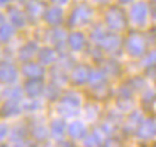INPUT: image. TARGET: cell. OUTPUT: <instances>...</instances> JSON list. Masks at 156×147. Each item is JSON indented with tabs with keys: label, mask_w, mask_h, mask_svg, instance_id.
I'll return each mask as SVG.
<instances>
[{
	"label": "cell",
	"mask_w": 156,
	"mask_h": 147,
	"mask_svg": "<svg viewBox=\"0 0 156 147\" xmlns=\"http://www.w3.org/2000/svg\"><path fill=\"white\" fill-rule=\"evenodd\" d=\"M92 13H94V11H92L91 6H88L86 3H80L70 13V16H69V25L70 27H82V25H86L91 21Z\"/></svg>",
	"instance_id": "cell-1"
},
{
	"label": "cell",
	"mask_w": 156,
	"mask_h": 147,
	"mask_svg": "<svg viewBox=\"0 0 156 147\" xmlns=\"http://www.w3.org/2000/svg\"><path fill=\"white\" fill-rule=\"evenodd\" d=\"M18 76H20L18 68L13 62H11L9 60L0 61V85H15Z\"/></svg>",
	"instance_id": "cell-2"
},
{
	"label": "cell",
	"mask_w": 156,
	"mask_h": 147,
	"mask_svg": "<svg viewBox=\"0 0 156 147\" xmlns=\"http://www.w3.org/2000/svg\"><path fill=\"white\" fill-rule=\"evenodd\" d=\"M125 51L131 57H141L146 52V40L141 34L132 33L125 40Z\"/></svg>",
	"instance_id": "cell-3"
},
{
	"label": "cell",
	"mask_w": 156,
	"mask_h": 147,
	"mask_svg": "<svg viewBox=\"0 0 156 147\" xmlns=\"http://www.w3.org/2000/svg\"><path fill=\"white\" fill-rule=\"evenodd\" d=\"M149 13H150L149 5L144 3V2H137L135 5H132L131 11H129V19H131L132 24L138 25V27H143L147 23Z\"/></svg>",
	"instance_id": "cell-4"
},
{
	"label": "cell",
	"mask_w": 156,
	"mask_h": 147,
	"mask_svg": "<svg viewBox=\"0 0 156 147\" xmlns=\"http://www.w3.org/2000/svg\"><path fill=\"white\" fill-rule=\"evenodd\" d=\"M42 19L49 25V27H60L64 21V11L62 6L60 5H54L45 9V12L42 15Z\"/></svg>",
	"instance_id": "cell-5"
},
{
	"label": "cell",
	"mask_w": 156,
	"mask_h": 147,
	"mask_svg": "<svg viewBox=\"0 0 156 147\" xmlns=\"http://www.w3.org/2000/svg\"><path fill=\"white\" fill-rule=\"evenodd\" d=\"M106 24H107L108 28L116 30V31L125 28L126 18H125L123 11H120L119 8H112V9H108L107 13H106Z\"/></svg>",
	"instance_id": "cell-6"
},
{
	"label": "cell",
	"mask_w": 156,
	"mask_h": 147,
	"mask_svg": "<svg viewBox=\"0 0 156 147\" xmlns=\"http://www.w3.org/2000/svg\"><path fill=\"white\" fill-rule=\"evenodd\" d=\"M46 83L43 82V77H33L27 79L24 83V92L28 98H39L43 95Z\"/></svg>",
	"instance_id": "cell-7"
},
{
	"label": "cell",
	"mask_w": 156,
	"mask_h": 147,
	"mask_svg": "<svg viewBox=\"0 0 156 147\" xmlns=\"http://www.w3.org/2000/svg\"><path fill=\"white\" fill-rule=\"evenodd\" d=\"M24 111L21 101H15V100H6L2 107H0V117H16L18 114H21Z\"/></svg>",
	"instance_id": "cell-8"
},
{
	"label": "cell",
	"mask_w": 156,
	"mask_h": 147,
	"mask_svg": "<svg viewBox=\"0 0 156 147\" xmlns=\"http://www.w3.org/2000/svg\"><path fill=\"white\" fill-rule=\"evenodd\" d=\"M39 43L34 40H28L25 42L21 48L18 49V60L21 62L25 61H31L33 58H36L39 54Z\"/></svg>",
	"instance_id": "cell-9"
},
{
	"label": "cell",
	"mask_w": 156,
	"mask_h": 147,
	"mask_svg": "<svg viewBox=\"0 0 156 147\" xmlns=\"http://www.w3.org/2000/svg\"><path fill=\"white\" fill-rule=\"evenodd\" d=\"M21 73L24 74L27 79H33V77H43L45 76V65H42L40 62L31 61H25L23 62L21 67Z\"/></svg>",
	"instance_id": "cell-10"
},
{
	"label": "cell",
	"mask_w": 156,
	"mask_h": 147,
	"mask_svg": "<svg viewBox=\"0 0 156 147\" xmlns=\"http://www.w3.org/2000/svg\"><path fill=\"white\" fill-rule=\"evenodd\" d=\"M45 6L40 0H27L24 3V11L28 16V19L37 21L39 18H42V15L45 12Z\"/></svg>",
	"instance_id": "cell-11"
},
{
	"label": "cell",
	"mask_w": 156,
	"mask_h": 147,
	"mask_svg": "<svg viewBox=\"0 0 156 147\" xmlns=\"http://www.w3.org/2000/svg\"><path fill=\"white\" fill-rule=\"evenodd\" d=\"M89 74H91V70H89L88 65L77 64L72 70V73H70V80L74 85H85L89 80Z\"/></svg>",
	"instance_id": "cell-12"
},
{
	"label": "cell",
	"mask_w": 156,
	"mask_h": 147,
	"mask_svg": "<svg viewBox=\"0 0 156 147\" xmlns=\"http://www.w3.org/2000/svg\"><path fill=\"white\" fill-rule=\"evenodd\" d=\"M8 16H9V23L16 30H23L25 25H27V23H28V16H27L25 11H21L18 8H9Z\"/></svg>",
	"instance_id": "cell-13"
},
{
	"label": "cell",
	"mask_w": 156,
	"mask_h": 147,
	"mask_svg": "<svg viewBox=\"0 0 156 147\" xmlns=\"http://www.w3.org/2000/svg\"><path fill=\"white\" fill-rule=\"evenodd\" d=\"M37 61L40 62L42 65L48 67V65H52L58 61V54L55 48L52 46H43V48L39 49V54H37Z\"/></svg>",
	"instance_id": "cell-14"
},
{
	"label": "cell",
	"mask_w": 156,
	"mask_h": 147,
	"mask_svg": "<svg viewBox=\"0 0 156 147\" xmlns=\"http://www.w3.org/2000/svg\"><path fill=\"white\" fill-rule=\"evenodd\" d=\"M67 43L73 52H80L86 45V37L82 31H72L67 37Z\"/></svg>",
	"instance_id": "cell-15"
},
{
	"label": "cell",
	"mask_w": 156,
	"mask_h": 147,
	"mask_svg": "<svg viewBox=\"0 0 156 147\" xmlns=\"http://www.w3.org/2000/svg\"><path fill=\"white\" fill-rule=\"evenodd\" d=\"M67 33L62 30V28H58V27H54V30H51L48 33V42L51 46H54V48H61L64 43H66V40H67Z\"/></svg>",
	"instance_id": "cell-16"
},
{
	"label": "cell",
	"mask_w": 156,
	"mask_h": 147,
	"mask_svg": "<svg viewBox=\"0 0 156 147\" xmlns=\"http://www.w3.org/2000/svg\"><path fill=\"white\" fill-rule=\"evenodd\" d=\"M49 129H51V135L55 138V140H61L66 132H67V125H66V121L64 117H55L52 119L51 123H49Z\"/></svg>",
	"instance_id": "cell-17"
},
{
	"label": "cell",
	"mask_w": 156,
	"mask_h": 147,
	"mask_svg": "<svg viewBox=\"0 0 156 147\" xmlns=\"http://www.w3.org/2000/svg\"><path fill=\"white\" fill-rule=\"evenodd\" d=\"M60 104L67 107V109H73V110H79L82 106V98L79 94L76 92H67L64 95H61L60 98Z\"/></svg>",
	"instance_id": "cell-18"
},
{
	"label": "cell",
	"mask_w": 156,
	"mask_h": 147,
	"mask_svg": "<svg viewBox=\"0 0 156 147\" xmlns=\"http://www.w3.org/2000/svg\"><path fill=\"white\" fill-rule=\"evenodd\" d=\"M86 125L82 121H73L69 126H67V134L70 135L73 140H82L86 135Z\"/></svg>",
	"instance_id": "cell-19"
},
{
	"label": "cell",
	"mask_w": 156,
	"mask_h": 147,
	"mask_svg": "<svg viewBox=\"0 0 156 147\" xmlns=\"http://www.w3.org/2000/svg\"><path fill=\"white\" fill-rule=\"evenodd\" d=\"M156 134V125L153 121H143L140 123V126L137 128V135L143 140H149Z\"/></svg>",
	"instance_id": "cell-20"
},
{
	"label": "cell",
	"mask_w": 156,
	"mask_h": 147,
	"mask_svg": "<svg viewBox=\"0 0 156 147\" xmlns=\"http://www.w3.org/2000/svg\"><path fill=\"white\" fill-rule=\"evenodd\" d=\"M30 134L33 135V138L37 141H45L48 140L49 134H51V129H49L46 125H42V123H33L30 128H28Z\"/></svg>",
	"instance_id": "cell-21"
},
{
	"label": "cell",
	"mask_w": 156,
	"mask_h": 147,
	"mask_svg": "<svg viewBox=\"0 0 156 147\" xmlns=\"http://www.w3.org/2000/svg\"><path fill=\"white\" fill-rule=\"evenodd\" d=\"M2 94H3L5 100H15V101H21L23 97L25 95L24 86H18V85H8Z\"/></svg>",
	"instance_id": "cell-22"
},
{
	"label": "cell",
	"mask_w": 156,
	"mask_h": 147,
	"mask_svg": "<svg viewBox=\"0 0 156 147\" xmlns=\"http://www.w3.org/2000/svg\"><path fill=\"white\" fill-rule=\"evenodd\" d=\"M15 31H16V28L11 23H5L3 25H0V43H3V45L9 43L15 36Z\"/></svg>",
	"instance_id": "cell-23"
},
{
	"label": "cell",
	"mask_w": 156,
	"mask_h": 147,
	"mask_svg": "<svg viewBox=\"0 0 156 147\" xmlns=\"http://www.w3.org/2000/svg\"><path fill=\"white\" fill-rule=\"evenodd\" d=\"M27 134H30V131L25 128V126H16L13 131H11V134H9V138H11V141H12L13 144H23L25 140V137Z\"/></svg>",
	"instance_id": "cell-24"
},
{
	"label": "cell",
	"mask_w": 156,
	"mask_h": 147,
	"mask_svg": "<svg viewBox=\"0 0 156 147\" xmlns=\"http://www.w3.org/2000/svg\"><path fill=\"white\" fill-rule=\"evenodd\" d=\"M61 95V85L55 83V82H51L45 86V92H43V97L49 100V101H54V100H58Z\"/></svg>",
	"instance_id": "cell-25"
},
{
	"label": "cell",
	"mask_w": 156,
	"mask_h": 147,
	"mask_svg": "<svg viewBox=\"0 0 156 147\" xmlns=\"http://www.w3.org/2000/svg\"><path fill=\"white\" fill-rule=\"evenodd\" d=\"M104 80H106V72H103V70H92L91 74H89L88 83L92 86H101Z\"/></svg>",
	"instance_id": "cell-26"
},
{
	"label": "cell",
	"mask_w": 156,
	"mask_h": 147,
	"mask_svg": "<svg viewBox=\"0 0 156 147\" xmlns=\"http://www.w3.org/2000/svg\"><path fill=\"white\" fill-rule=\"evenodd\" d=\"M51 77H52V82H55V83H58V85H64V83L69 80L67 74H66V72H64L62 68L52 70V72H51Z\"/></svg>",
	"instance_id": "cell-27"
},
{
	"label": "cell",
	"mask_w": 156,
	"mask_h": 147,
	"mask_svg": "<svg viewBox=\"0 0 156 147\" xmlns=\"http://www.w3.org/2000/svg\"><path fill=\"white\" fill-rule=\"evenodd\" d=\"M106 34H107L106 28H103V27H95V28L91 31V39H92V42H95L97 45H100L101 40L106 37Z\"/></svg>",
	"instance_id": "cell-28"
},
{
	"label": "cell",
	"mask_w": 156,
	"mask_h": 147,
	"mask_svg": "<svg viewBox=\"0 0 156 147\" xmlns=\"http://www.w3.org/2000/svg\"><path fill=\"white\" fill-rule=\"evenodd\" d=\"M101 141H103V134H101V131L97 129V131H94L92 134L86 138V143L85 144L86 146H89V144L94 146V144H101Z\"/></svg>",
	"instance_id": "cell-29"
},
{
	"label": "cell",
	"mask_w": 156,
	"mask_h": 147,
	"mask_svg": "<svg viewBox=\"0 0 156 147\" xmlns=\"http://www.w3.org/2000/svg\"><path fill=\"white\" fill-rule=\"evenodd\" d=\"M23 109L25 111H37L40 109V101L39 98H30V101H27L23 104Z\"/></svg>",
	"instance_id": "cell-30"
},
{
	"label": "cell",
	"mask_w": 156,
	"mask_h": 147,
	"mask_svg": "<svg viewBox=\"0 0 156 147\" xmlns=\"http://www.w3.org/2000/svg\"><path fill=\"white\" fill-rule=\"evenodd\" d=\"M11 134V131H9V126L6 125V123H0V143H3L8 137Z\"/></svg>",
	"instance_id": "cell-31"
},
{
	"label": "cell",
	"mask_w": 156,
	"mask_h": 147,
	"mask_svg": "<svg viewBox=\"0 0 156 147\" xmlns=\"http://www.w3.org/2000/svg\"><path fill=\"white\" fill-rule=\"evenodd\" d=\"M150 15H152V18L156 21V3L150 6Z\"/></svg>",
	"instance_id": "cell-32"
},
{
	"label": "cell",
	"mask_w": 156,
	"mask_h": 147,
	"mask_svg": "<svg viewBox=\"0 0 156 147\" xmlns=\"http://www.w3.org/2000/svg\"><path fill=\"white\" fill-rule=\"evenodd\" d=\"M54 5H60V6H62V5H67L69 3V0H51Z\"/></svg>",
	"instance_id": "cell-33"
},
{
	"label": "cell",
	"mask_w": 156,
	"mask_h": 147,
	"mask_svg": "<svg viewBox=\"0 0 156 147\" xmlns=\"http://www.w3.org/2000/svg\"><path fill=\"white\" fill-rule=\"evenodd\" d=\"M12 0H0V8H5V6H9Z\"/></svg>",
	"instance_id": "cell-34"
},
{
	"label": "cell",
	"mask_w": 156,
	"mask_h": 147,
	"mask_svg": "<svg viewBox=\"0 0 156 147\" xmlns=\"http://www.w3.org/2000/svg\"><path fill=\"white\" fill-rule=\"evenodd\" d=\"M5 23H6V15L3 12H0V25H3Z\"/></svg>",
	"instance_id": "cell-35"
},
{
	"label": "cell",
	"mask_w": 156,
	"mask_h": 147,
	"mask_svg": "<svg viewBox=\"0 0 156 147\" xmlns=\"http://www.w3.org/2000/svg\"><path fill=\"white\" fill-rule=\"evenodd\" d=\"M131 2H134V0H119V3H122V5H126V3H131Z\"/></svg>",
	"instance_id": "cell-36"
},
{
	"label": "cell",
	"mask_w": 156,
	"mask_h": 147,
	"mask_svg": "<svg viewBox=\"0 0 156 147\" xmlns=\"http://www.w3.org/2000/svg\"><path fill=\"white\" fill-rule=\"evenodd\" d=\"M95 2H98V3H106V2H108V0H95Z\"/></svg>",
	"instance_id": "cell-37"
},
{
	"label": "cell",
	"mask_w": 156,
	"mask_h": 147,
	"mask_svg": "<svg viewBox=\"0 0 156 147\" xmlns=\"http://www.w3.org/2000/svg\"><path fill=\"white\" fill-rule=\"evenodd\" d=\"M155 125H156V122H155Z\"/></svg>",
	"instance_id": "cell-38"
}]
</instances>
